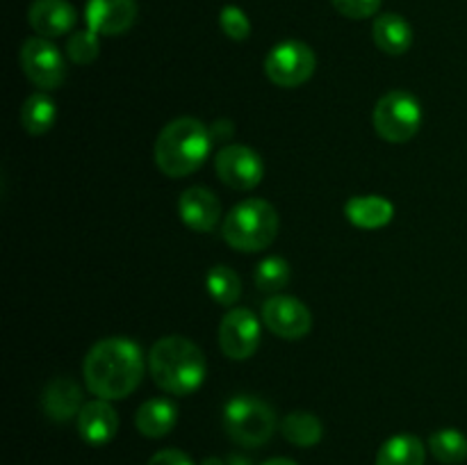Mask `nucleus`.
I'll return each instance as SVG.
<instances>
[{
	"instance_id": "9b49d317",
	"label": "nucleus",
	"mask_w": 467,
	"mask_h": 465,
	"mask_svg": "<svg viewBox=\"0 0 467 465\" xmlns=\"http://www.w3.org/2000/svg\"><path fill=\"white\" fill-rule=\"evenodd\" d=\"M263 322L274 336L283 340H301L313 328V315L296 296L276 294L265 301Z\"/></svg>"
},
{
	"instance_id": "7c9ffc66",
	"label": "nucleus",
	"mask_w": 467,
	"mask_h": 465,
	"mask_svg": "<svg viewBox=\"0 0 467 465\" xmlns=\"http://www.w3.org/2000/svg\"><path fill=\"white\" fill-rule=\"evenodd\" d=\"M263 465H299V463H295V460H290V459H269V460H265Z\"/></svg>"
},
{
	"instance_id": "f03ea898",
	"label": "nucleus",
	"mask_w": 467,
	"mask_h": 465,
	"mask_svg": "<svg viewBox=\"0 0 467 465\" xmlns=\"http://www.w3.org/2000/svg\"><path fill=\"white\" fill-rule=\"evenodd\" d=\"M149 369L155 386L173 397H187L203 386L205 356L190 337H160L149 351Z\"/></svg>"
},
{
	"instance_id": "4be33fe9",
	"label": "nucleus",
	"mask_w": 467,
	"mask_h": 465,
	"mask_svg": "<svg viewBox=\"0 0 467 465\" xmlns=\"http://www.w3.org/2000/svg\"><path fill=\"white\" fill-rule=\"evenodd\" d=\"M55 119H57V108L50 96L32 94L21 105V126L27 135H44L55 126Z\"/></svg>"
},
{
	"instance_id": "393cba45",
	"label": "nucleus",
	"mask_w": 467,
	"mask_h": 465,
	"mask_svg": "<svg viewBox=\"0 0 467 465\" xmlns=\"http://www.w3.org/2000/svg\"><path fill=\"white\" fill-rule=\"evenodd\" d=\"M255 287L263 292H278L287 285L290 281V264L287 260L278 258V255H269V258L260 260L254 274Z\"/></svg>"
},
{
	"instance_id": "a878e982",
	"label": "nucleus",
	"mask_w": 467,
	"mask_h": 465,
	"mask_svg": "<svg viewBox=\"0 0 467 465\" xmlns=\"http://www.w3.org/2000/svg\"><path fill=\"white\" fill-rule=\"evenodd\" d=\"M100 35H96L94 30H78L73 32L71 36H68L67 41V55L71 62L80 64V67H85V64H91L96 62V57L100 55Z\"/></svg>"
},
{
	"instance_id": "c85d7f7f",
	"label": "nucleus",
	"mask_w": 467,
	"mask_h": 465,
	"mask_svg": "<svg viewBox=\"0 0 467 465\" xmlns=\"http://www.w3.org/2000/svg\"><path fill=\"white\" fill-rule=\"evenodd\" d=\"M146 465H194V460L181 450H162L150 456V460Z\"/></svg>"
},
{
	"instance_id": "9d476101",
	"label": "nucleus",
	"mask_w": 467,
	"mask_h": 465,
	"mask_svg": "<svg viewBox=\"0 0 467 465\" xmlns=\"http://www.w3.org/2000/svg\"><path fill=\"white\" fill-rule=\"evenodd\" d=\"M260 322L251 310L233 308L219 324V346L231 360H246L258 351Z\"/></svg>"
},
{
	"instance_id": "39448f33",
	"label": "nucleus",
	"mask_w": 467,
	"mask_h": 465,
	"mask_svg": "<svg viewBox=\"0 0 467 465\" xmlns=\"http://www.w3.org/2000/svg\"><path fill=\"white\" fill-rule=\"evenodd\" d=\"M223 429L242 447H260L276 431L272 406L251 395L233 397L223 406Z\"/></svg>"
},
{
	"instance_id": "2eb2a0df",
	"label": "nucleus",
	"mask_w": 467,
	"mask_h": 465,
	"mask_svg": "<svg viewBox=\"0 0 467 465\" xmlns=\"http://www.w3.org/2000/svg\"><path fill=\"white\" fill-rule=\"evenodd\" d=\"M119 431V415L108 399H91L78 415V433L87 445H108Z\"/></svg>"
},
{
	"instance_id": "cd10ccee",
	"label": "nucleus",
	"mask_w": 467,
	"mask_h": 465,
	"mask_svg": "<svg viewBox=\"0 0 467 465\" xmlns=\"http://www.w3.org/2000/svg\"><path fill=\"white\" fill-rule=\"evenodd\" d=\"M383 0H333V7L347 18H368L381 9Z\"/></svg>"
},
{
	"instance_id": "c756f323",
	"label": "nucleus",
	"mask_w": 467,
	"mask_h": 465,
	"mask_svg": "<svg viewBox=\"0 0 467 465\" xmlns=\"http://www.w3.org/2000/svg\"><path fill=\"white\" fill-rule=\"evenodd\" d=\"M210 135H213V141H226L228 137L233 135V123L222 119V121H214V126L210 128Z\"/></svg>"
},
{
	"instance_id": "dca6fc26",
	"label": "nucleus",
	"mask_w": 467,
	"mask_h": 465,
	"mask_svg": "<svg viewBox=\"0 0 467 465\" xmlns=\"http://www.w3.org/2000/svg\"><path fill=\"white\" fill-rule=\"evenodd\" d=\"M82 390L71 378H55L41 392V408L53 422H68L82 410Z\"/></svg>"
},
{
	"instance_id": "6e6552de",
	"label": "nucleus",
	"mask_w": 467,
	"mask_h": 465,
	"mask_svg": "<svg viewBox=\"0 0 467 465\" xmlns=\"http://www.w3.org/2000/svg\"><path fill=\"white\" fill-rule=\"evenodd\" d=\"M18 59H21V68L27 80L39 87V89L53 91L64 85L67 62H64L57 46L50 44L44 36H30V39L23 41Z\"/></svg>"
},
{
	"instance_id": "b1692460",
	"label": "nucleus",
	"mask_w": 467,
	"mask_h": 465,
	"mask_svg": "<svg viewBox=\"0 0 467 465\" xmlns=\"http://www.w3.org/2000/svg\"><path fill=\"white\" fill-rule=\"evenodd\" d=\"M210 296L222 305H233L242 294V281L228 264H214L205 276Z\"/></svg>"
},
{
	"instance_id": "4468645a",
	"label": "nucleus",
	"mask_w": 467,
	"mask_h": 465,
	"mask_svg": "<svg viewBox=\"0 0 467 465\" xmlns=\"http://www.w3.org/2000/svg\"><path fill=\"white\" fill-rule=\"evenodd\" d=\"M27 21L36 35L53 39L73 30L78 14L68 0H35L27 9Z\"/></svg>"
},
{
	"instance_id": "f257e3e1",
	"label": "nucleus",
	"mask_w": 467,
	"mask_h": 465,
	"mask_svg": "<svg viewBox=\"0 0 467 465\" xmlns=\"http://www.w3.org/2000/svg\"><path fill=\"white\" fill-rule=\"evenodd\" d=\"M144 354L128 337H105L87 351L85 383L99 399L117 401L137 390L144 378Z\"/></svg>"
},
{
	"instance_id": "bb28decb",
	"label": "nucleus",
	"mask_w": 467,
	"mask_h": 465,
	"mask_svg": "<svg viewBox=\"0 0 467 465\" xmlns=\"http://www.w3.org/2000/svg\"><path fill=\"white\" fill-rule=\"evenodd\" d=\"M219 26H222L223 35L233 41H244L251 36V21L237 5H226L219 12Z\"/></svg>"
},
{
	"instance_id": "a211bd4d",
	"label": "nucleus",
	"mask_w": 467,
	"mask_h": 465,
	"mask_svg": "<svg viewBox=\"0 0 467 465\" xmlns=\"http://www.w3.org/2000/svg\"><path fill=\"white\" fill-rule=\"evenodd\" d=\"M374 44L379 46V50L388 55H404L409 53L410 46H413V27L409 26L404 16L400 14H381L377 16L372 27Z\"/></svg>"
},
{
	"instance_id": "473e14b6",
	"label": "nucleus",
	"mask_w": 467,
	"mask_h": 465,
	"mask_svg": "<svg viewBox=\"0 0 467 465\" xmlns=\"http://www.w3.org/2000/svg\"><path fill=\"white\" fill-rule=\"evenodd\" d=\"M201 465H226V460H223V459H214V456H213V459H205Z\"/></svg>"
},
{
	"instance_id": "ddd939ff",
	"label": "nucleus",
	"mask_w": 467,
	"mask_h": 465,
	"mask_svg": "<svg viewBox=\"0 0 467 465\" xmlns=\"http://www.w3.org/2000/svg\"><path fill=\"white\" fill-rule=\"evenodd\" d=\"M178 214L187 228L196 232H210L219 222L222 203L208 187H190L178 199Z\"/></svg>"
},
{
	"instance_id": "5701e85b",
	"label": "nucleus",
	"mask_w": 467,
	"mask_h": 465,
	"mask_svg": "<svg viewBox=\"0 0 467 465\" xmlns=\"http://www.w3.org/2000/svg\"><path fill=\"white\" fill-rule=\"evenodd\" d=\"M429 450L441 463L459 465L467 459V438L459 429H441L429 438Z\"/></svg>"
},
{
	"instance_id": "aec40b11",
	"label": "nucleus",
	"mask_w": 467,
	"mask_h": 465,
	"mask_svg": "<svg viewBox=\"0 0 467 465\" xmlns=\"http://www.w3.org/2000/svg\"><path fill=\"white\" fill-rule=\"evenodd\" d=\"M424 451L422 440L413 433H400L392 436L379 447L377 465H424Z\"/></svg>"
},
{
	"instance_id": "f3484780",
	"label": "nucleus",
	"mask_w": 467,
	"mask_h": 465,
	"mask_svg": "<svg viewBox=\"0 0 467 465\" xmlns=\"http://www.w3.org/2000/svg\"><path fill=\"white\" fill-rule=\"evenodd\" d=\"M345 214L354 226L365 228V231H377V228L388 226L392 222L395 205L377 194L354 196V199L347 201Z\"/></svg>"
},
{
	"instance_id": "1a4fd4ad",
	"label": "nucleus",
	"mask_w": 467,
	"mask_h": 465,
	"mask_svg": "<svg viewBox=\"0 0 467 465\" xmlns=\"http://www.w3.org/2000/svg\"><path fill=\"white\" fill-rule=\"evenodd\" d=\"M219 181L231 190H254L265 176V164L254 149L244 144H228L214 158Z\"/></svg>"
},
{
	"instance_id": "2f4dec72",
	"label": "nucleus",
	"mask_w": 467,
	"mask_h": 465,
	"mask_svg": "<svg viewBox=\"0 0 467 465\" xmlns=\"http://www.w3.org/2000/svg\"><path fill=\"white\" fill-rule=\"evenodd\" d=\"M226 465H251L249 459H244V456H231V459H226Z\"/></svg>"
},
{
	"instance_id": "7ed1b4c3",
	"label": "nucleus",
	"mask_w": 467,
	"mask_h": 465,
	"mask_svg": "<svg viewBox=\"0 0 467 465\" xmlns=\"http://www.w3.org/2000/svg\"><path fill=\"white\" fill-rule=\"evenodd\" d=\"M213 150V135L194 117H178L160 130L155 140V164L169 178H182L203 167Z\"/></svg>"
},
{
	"instance_id": "20e7f679",
	"label": "nucleus",
	"mask_w": 467,
	"mask_h": 465,
	"mask_svg": "<svg viewBox=\"0 0 467 465\" xmlns=\"http://www.w3.org/2000/svg\"><path fill=\"white\" fill-rule=\"evenodd\" d=\"M278 212L272 203L263 199H246L226 214L222 223V237L228 246L254 253L263 251L276 240Z\"/></svg>"
},
{
	"instance_id": "412c9836",
	"label": "nucleus",
	"mask_w": 467,
	"mask_h": 465,
	"mask_svg": "<svg viewBox=\"0 0 467 465\" xmlns=\"http://www.w3.org/2000/svg\"><path fill=\"white\" fill-rule=\"evenodd\" d=\"M281 433L287 442L296 447H315L324 436V427L317 415L308 410H295L281 422Z\"/></svg>"
},
{
	"instance_id": "423d86ee",
	"label": "nucleus",
	"mask_w": 467,
	"mask_h": 465,
	"mask_svg": "<svg viewBox=\"0 0 467 465\" xmlns=\"http://www.w3.org/2000/svg\"><path fill=\"white\" fill-rule=\"evenodd\" d=\"M422 126V105L413 94L395 89L379 98L374 108V128L379 137L390 144H404L413 140Z\"/></svg>"
},
{
	"instance_id": "0eeeda50",
	"label": "nucleus",
	"mask_w": 467,
	"mask_h": 465,
	"mask_svg": "<svg viewBox=\"0 0 467 465\" xmlns=\"http://www.w3.org/2000/svg\"><path fill=\"white\" fill-rule=\"evenodd\" d=\"M315 67H317V59H315L313 48L296 39H287L274 46L265 59L267 78L283 89H292V87H301L304 82H308L313 78Z\"/></svg>"
},
{
	"instance_id": "f8f14e48",
	"label": "nucleus",
	"mask_w": 467,
	"mask_h": 465,
	"mask_svg": "<svg viewBox=\"0 0 467 465\" xmlns=\"http://www.w3.org/2000/svg\"><path fill=\"white\" fill-rule=\"evenodd\" d=\"M137 18L135 0H87L85 21L89 30L103 36H119L132 27Z\"/></svg>"
},
{
	"instance_id": "6ab92c4d",
	"label": "nucleus",
	"mask_w": 467,
	"mask_h": 465,
	"mask_svg": "<svg viewBox=\"0 0 467 465\" xmlns=\"http://www.w3.org/2000/svg\"><path fill=\"white\" fill-rule=\"evenodd\" d=\"M178 422V408L173 401L158 397V399H149L137 408L135 424L137 431L146 438H164L171 433V429Z\"/></svg>"
}]
</instances>
